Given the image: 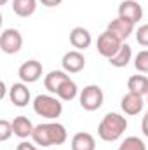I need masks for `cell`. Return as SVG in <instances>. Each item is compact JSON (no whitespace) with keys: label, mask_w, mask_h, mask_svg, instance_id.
<instances>
[{"label":"cell","mask_w":148,"mask_h":150,"mask_svg":"<svg viewBox=\"0 0 148 150\" xmlns=\"http://www.w3.org/2000/svg\"><path fill=\"white\" fill-rule=\"evenodd\" d=\"M32 140L38 147H54V145H63L68 140V133L66 127L59 122H44L35 126Z\"/></svg>","instance_id":"6da1fadb"},{"label":"cell","mask_w":148,"mask_h":150,"mask_svg":"<svg viewBox=\"0 0 148 150\" xmlns=\"http://www.w3.org/2000/svg\"><path fill=\"white\" fill-rule=\"evenodd\" d=\"M127 129V119L117 112H108L98 126V136L103 142H117Z\"/></svg>","instance_id":"7a4b0ae2"},{"label":"cell","mask_w":148,"mask_h":150,"mask_svg":"<svg viewBox=\"0 0 148 150\" xmlns=\"http://www.w3.org/2000/svg\"><path fill=\"white\" fill-rule=\"evenodd\" d=\"M33 110L44 119L56 120L63 113V103L56 94H38L33 100Z\"/></svg>","instance_id":"3957f363"},{"label":"cell","mask_w":148,"mask_h":150,"mask_svg":"<svg viewBox=\"0 0 148 150\" xmlns=\"http://www.w3.org/2000/svg\"><path fill=\"white\" fill-rule=\"evenodd\" d=\"M80 107L87 112H96L103 107V101H105V93L99 86L96 84H89L85 86L82 91H80Z\"/></svg>","instance_id":"277c9868"},{"label":"cell","mask_w":148,"mask_h":150,"mask_svg":"<svg viewBox=\"0 0 148 150\" xmlns=\"http://www.w3.org/2000/svg\"><path fill=\"white\" fill-rule=\"evenodd\" d=\"M122 40L120 38H117L111 32L108 30H105L99 37H98V44H96V49H98V52L103 56V58H106V59H110L111 56H115L117 52H118V49L122 47Z\"/></svg>","instance_id":"5b68a950"},{"label":"cell","mask_w":148,"mask_h":150,"mask_svg":"<svg viewBox=\"0 0 148 150\" xmlns=\"http://www.w3.org/2000/svg\"><path fill=\"white\" fill-rule=\"evenodd\" d=\"M23 47V35L16 28H5L0 35V49L5 54H16Z\"/></svg>","instance_id":"8992f818"},{"label":"cell","mask_w":148,"mask_h":150,"mask_svg":"<svg viewBox=\"0 0 148 150\" xmlns=\"http://www.w3.org/2000/svg\"><path fill=\"white\" fill-rule=\"evenodd\" d=\"M42 72H44V67H42L40 61H37V59H28V61H25L19 67L18 75H19L21 82L33 84V82H37L38 79L42 77Z\"/></svg>","instance_id":"52a82bcc"},{"label":"cell","mask_w":148,"mask_h":150,"mask_svg":"<svg viewBox=\"0 0 148 150\" xmlns=\"http://www.w3.org/2000/svg\"><path fill=\"white\" fill-rule=\"evenodd\" d=\"M61 67L66 74H78L85 68V58L77 49L68 51V52H65V56L61 59Z\"/></svg>","instance_id":"ba28073f"},{"label":"cell","mask_w":148,"mask_h":150,"mask_svg":"<svg viewBox=\"0 0 148 150\" xmlns=\"http://www.w3.org/2000/svg\"><path fill=\"white\" fill-rule=\"evenodd\" d=\"M118 16L127 19V21H131L132 25H136L143 18V7L136 0H124L118 5Z\"/></svg>","instance_id":"9c48e42d"},{"label":"cell","mask_w":148,"mask_h":150,"mask_svg":"<svg viewBox=\"0 0 148 150\" xmlns=\"http://www.w3.org/2000/svg\"><path fill=\"white\" fill-rule=\"evenodd\" d=\"M9 100L12 101L14 107H26L32 100V94H30V89L25 82H18V84H12L11 89H9Z\"/></svg>","instance_id":"30bf717a"},{"label":"cell","mask_w":148,"mask_h":150,"mask_svg":"<svg viewBox=\"0 0 148 150\" xmlns=\"http://www.w3.org/2000/svg\"><path fill=\"white\" fill-rule=\"evenodd\" d=\"M106 30L111 32L117 38H120L122 42H125L127 38L131 37V33L134 32V25H132L131 21H127V19H124V18L117 16L115 19H111L110 23H108Z\"/></svg>","instance_id":"8fae6325"},{"label":"cell","mask_w":148,"mask_h":150,"mask_svg":"<svg viewBox=\"0 0 148 150\" xmlns=\"http://www.w3.org/2000/svg\"><path fill=\"white\" fill-rule=\"evenodd\" d=\"M147 105V101L143 100V96L134 94V93H127L122 100H120V108L125 115H138L143 110V107Z\"/></svg>","instance_id":"7c38bea8"},{"label":"cell","mask_w":148,"mask_h":150,"mask_svg":"<svg viewBox=\"0 0 148 150\" xmlns=\"http://www.w3.org/2000/svg\"><path fill=\"white\" fill-rule=\"evenodd\" d=\"M70 44L73 45L77 51H85L92 44V35L87 28L84 26H75L70 32Z\"/></svg>","instance_id":"4fadbf2b"},{"label":"cell","mask_w":148,"mask_h":150,"mask_svg":"<svg viewBox=\"0 0 148 150\" xmlns=\"http://www.w3.org/2000/svg\"><path fill=\"white\" fill-rule=\"evenodd\" d=\"M33 129H35V126H33V122H32L26 115H18V117H14V120H12V131H14V134H16L18 138H21V140L32 138Z\"/></svg>","instance_id":"5bb4252c"},{"label":"cell","mask_w":148,"mask_h":150,"mask_svg":"<svg viewBox=\"0 0 148 150\" xmlns=\"http://www.w3.org/2000/svg\"><path fill=\"white\" fill-rule=\"evenodd\" d=\"M68 79H70V75L66 74L65 70H52V72H49V74L45 75L44 86H45V89H47L51 94H56L58 89L61 87V84H63L65 80H68Z\"/></svg>","instance_id":"9a60e30c"},{"label":"cell","mask_w":148,"mask_h":150,"mask_svg":"<svg viewBox=\"0 0 148 150\" xmlns=\"http://www.w3.org/2000/svg\"><path fill=\"white\" fill-rule=\"evenodd\" d=\"M72 150H96V140L91 133L80 131L72 138Z\"/></svg>","instance_id":"2e32d148"},{"label":"cell","mask_w":148,"mask_h":150,"mask_svg":"<svg viewBox=\"0 0 148 150\" xmlns=\"http://www.w3.org/2000/svg\"><path fill=\"white\" fill-rule=\"evenodd\" d=\"M132 59V49H131V45L129 44H122V47L118 49V52L115 54V56H111L110 59H108V63H110L111 67H115V68H124V67H127L129 65V61Z\"/></svg>","instance_id":"e0dca14e"},{"label":"cell","mask_w":148,"mask_h":150,"mask_svg":"<svg viewBox=\"0 0 148 150\" xmlns=\"http://www.w3.org/2000/svg\"><path fill=\"white\" fill-rule=\"evenodd\" d=\"M127 89L129 93L140 94V96H147L148 94V77L147 75H132L127 80Z\"/></svg>","instance_id":"ac0fdd59"},{"label":"cell","mask_w":148,"mask_h":150,"mask_svg":"<svg viewBox=\"0 0 148 150\" xmlns=\"http://www.w3.org/2000/svg\"><path fill=\"white\" fill-rule=\"evenodd\" d=\"M12 11L19 18H30L37 11V0H12Z\"/></svg>","instance_id":"d6986e66"},{"label":"cell","mask_w":148,"mask_h":150,"mask_svg":"<svg viewBox=\"0 0 148 150\" xmlns=\"http://www.w3.org/2000/svg\"><path fill=\"white\" fill-rule=\"evenodd\" d=\"M77 94H78V87H77L75 80H72V79L65 80V82L61 84V87L58 89V93H56V96H58L61 101H72V100L77 98Z\"/></svg>","instance_id":"ffe728a7"},{"label":"cell","mask_w":148,"mask_h":150,"mask_svg":"<svg viewBox=\"0 0 148 150\" xmlns=\"http://www.w3.org/2000/svg\"><path fill=\"white\" fill-rule=\"evenodd\" d=\"M117 150H147V145L143 140H140L138 136H127Z\"/></svg>","instance_id":"44dd1931"},{"label":"cell","mask_w":148,"mask_h":150,"mask_svg":"<svg viewBox=\"0 0 148 150\" xmlns=\"http://www.w3.org/2000/svg\"><path fill=\"white\" fill-rule=\"evenodd\" d=\"M134 67L140 74H148V49H143L134 58Z\"/></svg>","instance_id":"7402d4cb"},{"label":"cell","mask_w":148,"mask_h":150,"mask_svg":"<svg viewBox=\"0 0 148 150\" xmlns=\"http://www.w3.org/2000/svg\"><path fill=\"white\" fill-rule=\"evenodd\" d=\"M12 134H14V131H12V122L2 119V120H0V142H7Z\"/></svg>","instance_id":"603a6c76"},{"label":"cell","mask_w":148,"mask_h":150,"mask_svg":"<svg viewBox=\"0 0 148 150\" xmlns=\"http://www.w3.org/2000/svg\"><path fill=\"white\" fill-rule=\"evenodd\" d=\"M136 40L140 45L148 47V25H141L138 30H136Z\"/></svg>","instance_id":"cb8c5ba5"},{"label":"cell","mask_w":148,"mask_h":150,"mask_svg":"<svg viewBox=\"0 0 148 150\" xmlns=\"http://www.w3.org/2000/svg\"><path fill=\"white\" fill-rule=\"evenodd\" d=\"M16 150H38L35 145H32V143H28V142H21L19 145H18V149Z\"/></svg>","instance_id":"d4e9b609"},{"label":"cell","mask_w":148,"mask_h":150,"mask_svg":"<svg viewBox=\"0 0 148 150\" xmlns=\"http://www.w3.org/2000/svg\"><path fill=\"white\" fill-rule=\"evenodd\" d=\"M141 131H143V134L148 138V112L145 113V117H143V120H141Z\"/></svg>","instance_id":"484cf974"},{"label":"cell","mask_w":148,"mask_h":150,"mask_svg":"<svg viewBox=\"0 0 148 150\" xmlns=\"http://www.w3.org/2000/svg\"><path fill=\"white\" fill-rule=\"evenodd\" d=\"M42 2V5H45V7H58L63 0H40Z\"/></svg>","instance_id":"4316f807"},{"label":"cell","mask_w":148,"mask_h":150,"mask_svg":"<svg viewBox=\"0 0 148 150\" xmlns=\"http://www.w3.org/2000/svg\"><path fill=\"white\" fill-rule=\"evenodd\" d=\"M7 2H9V0H0V5H5Z\"/></svg>","instance_id":"83f0119b"},{"label":"cell","mask_w":148,"mask_h":150,"mask_svg":"<svg viewBox=\"0 0 148 150\" xmlns=\"http://www.w3.org/2000/svg\"><path fill=\"white\" fill-rule=\"evenodd\" d=\"M147 105H148V94H147Z\"/></svg>","instance_id":"f1b7e54d"}]
</instances>
